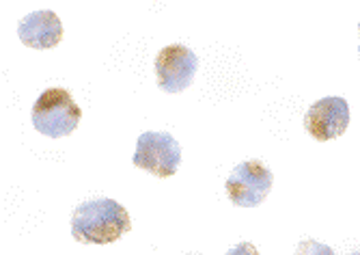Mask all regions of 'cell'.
Returning a JSON list of instances; mask_svg holds the SVG:
<instances>
[{"instance_id":"6","label":"cell","mask_w":360,"mask_h":255,"mask_svg":"<svg viewBox=\"0 0 360 255\" xmlns=\"http://www.w3.org/2000/svg\"><path fill=\"white\" fill-rule=\"evenodd\" d=\"M349 125V104L339 98V95H328V98L317 100L304 115L307 132L319 141H333L341 137Z\"/></svg>"},{"instance_id":"5","label":"cell","mask_w":360,"mask_h":255,"mask_svg":"<svg viewBox=\"0 0 360 255\" xmlns=\"http://www.w3.org/2000/svg\"><path fill=\"white\" fill-rule=\"evenodd\" d=\"M196 70H199V58H196V54L190 48L181 44L165 46L155 56L158 87L165 93L186 91L192 85Z\"/></svg>"},{"instance_id":"3","label":"cell","mask_w":360,"mask_h":255,"mask_svg":"<svg viewBox=\"0 0 360 255\" xmlns=\"http://www.w3.org/2000/svg\"><path fill=\"white\" fill-rule=\"evenodd\" d=\"M132 163L155 178H171L181 163V147L169 132H143L136 143Z\"/></svg>"},{"instance_id":"7","label":"cell","mask_w":360,"mask_h":255,"mask_svg":"<svg viewBox=\"0 0 360 255\" xmlns=\"http://www.w3.org/2000/svg\"><path fill=\"white\" fill-rule=\"evenodd\" d=\"M18 37L24 46L35 48V50L56 48L63 42V22L50 9L32 11L20 22Z\"/></svg>"},{"instance_id":"4","label":"cell","mask_w":360,"mask_h":255,"mask_svg":"<svg viewBox=\"0 0 360 255\" xmlns=\"http://www.w3.org/2000/svg\"><path fill=\"white\" fill-rule=\"evenodd\" d=\"M274 184L272 171L261 161L240 163L226 180V195L240 208H257L270 195Z\"/></svg>"},{"instance_id":"1","label":"cell","mask_w":360,"mask_h":255,"mask_svg":"<svg viewBox=\"0 0 360 255\" xmlns=\"http://www.w3.org/2000/svg\"><path fill=\"white\" fill-rule=\"evenodd\" d=\"M132 230L127 210L115 199H93L74 212L72 236L82 244H112Z\"/></svg>"},{"instance_id":"2","label":"cell","mask_w":360,"mask_h":255,"mask_svg":"<svg viewBox=\"0 0 360 255\" xmlns=\"http://www.w3.org/2000/svg\"><path fill=\"white\" fill-rule=\"evenodd\" d=\"M80 117H82V111L74 102L72 93L60 87L46 89L30 111L32 125L37 128V132L50 139H60V137L72 135L80 123Z\"/></svg>"}]
</instances>
